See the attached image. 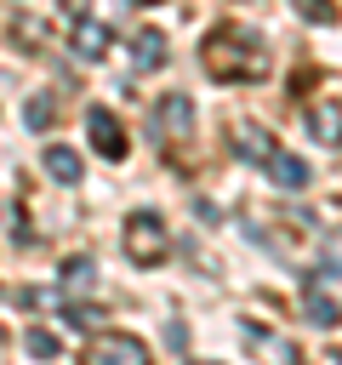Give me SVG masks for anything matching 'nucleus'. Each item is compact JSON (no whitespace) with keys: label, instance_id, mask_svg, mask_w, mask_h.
Instances as JSON below:
<instances>
[{"label":"nucleus","instance_id":"5","mask_svg":"<svg viewBox=\"0 0 342 365\" xmlns=\"http://www.w3.org/2000/svg\"><path fill=\"white\" fill-rule=\"evenodd\" d=\"M86 131H91V148H97L103 160H125V154H131V143H125L120 120H114L103 103H91V108H86Z\"/></svg>","mask_w":342,"mask_h":365},{"label":"nucleus","instance_id":"4","mask_svg":"<svg viewBox=\"0 0 342 365\" xmlns=\"http://www.w3.org/2000/svg\"><path fill=\"white\" fill-rule=\"evenodd\" d=\"M194 131V103L182 97V91H165L160 103H154V137L160 143H177V137H188Z\"/></svg>","mask_w":342,"mask_h":365},{"label":"nucleus","instance_id":"13","mask_svg":"<svg viewBox=\"0 0 342 365\" xmlns=\"http://www.w3.org/2000/svg\"><path fill=\"white\" fill-rule=\"evenodd\" d=\"M302 319L325 331V325H336V319H342V308H336V302H331L319 285H308V291H302Z\"/></svg>","mask_w":342,"mask_h":365},{"label":"nucleus","instance_id":"16","mask_svg":"<svg viewBox=\"0 0 342 365\" xmlns=\"http://www.w3.org/2000/svg\"><path fill=\"white\" fill-rule=\"evenodd\" d=\"M51 114H57V103H51V97H28V108H23L28 131H46V125H51Z\"/></svg>","mask_w":342,"mask_h":365},{"label":"nucleus","instance_id":"9","mask_svg":"<svg viewBox=\"0 0 342 365\" xmlns=\"http://www.w3.org/2000/svg\"><path fill=\"white\" fill-rule=\"evenodd\" d=\"M308 137L325 148H342V108L336 103H314L308 108Z\"/></svg>","mask_w":342,"mask_h":365},{"label":"nucleus","instance_id":"6","mask_svg":"<svg viewBox=\"0 0 342 365\" xmlns=\"http://www.w3.org/2000/svg\"><path fill=\"white\" fill-rule=\"evenodd\" d=\"M40 165H46V177H51V182H63V188H74V182L86 177V160H80L74 148H63V143H46Z\"/></svg>","mask_w":342,"mask_h":365},{"label":"nucleus","instance_id":"18","mask_svg":"<svg viewBox=\"0 0 342 365\" xmlns=\"http://www.w3.org/2000/svg\"><path fill=\"white\" fill-rule=\"evenodd\" d=\"M17 34H23V46H40V34H46V29H40L34 17H17Z\"/></svg>","mask_w":342,"mask_h":365},{"label":"nucleus","instance_id":"15","mask_svg":"<svg viewBox=\"0 0 342 365\" xmlns=\"http://www.w3.org/2000/svg\"><path fill=\"white\" fill-rule=\"evenodd\" d=\"M63 325H68V331H91V325H97V308H91L86 297H68V302H63Z\"/></svg>","mask_w":342,"mask_h":365},{"label":"nucleus","instance_id":"2","mask_svg":"<svg viewBox=\"0 0 342 365\" xmlns=\"http://www.w3.org/2000/svg\"><path fill=\"white\" fill-rule=\"evenodd\" d=\"M120 245H125V257H131L137 268H160V262L171 257V228L160 222V211H131Z\"/></svg>","mask_w":342,"mask_h":365},{"label":"nucleus","instance_id":"8","mask_svg":"<svg viewBox=\"0 0 342 365\" xmlns=\"http://www.w3.org/2000/svg\"><path fill=\"white\" fill-rule=\"evenodd\" d=\"M57 285H63L68 297H91V291H97V257H86V251L68 257V262L57 268Z\"/></svg>","mask_w":342,"mask_h":365},{"label":"nucleus","instance_id":"3","mask_svg":"<svg viewBox=\"0 0 342 365\" xmlns=\"http://www.w3.org/2000/svg\"><path fill=\"white\" fill-rule=\"evenodd\" d=\"M86 359H97V365H142L148 342L137 331H91L86 336Z\"/></svg>","mask_w":342,"mask_h":365},{"label":"nucleus","instance_id":"12","mask_svg":"<svg viewBox=\"0 0 342 365\" xmlns=\"http://www.w3.org/2000/svg\"><path fill=\"white\" fill-rule=\"evenodd\" d=\"M274 148H279V143H274L262 125H239V131H234V154H239V160H268Z\"/></svg>","mask_w":342,"mask_h":365},{"label":"nucleus","instance_id":"11","mask_svg":"<svg viewBox=\"0 0 342 365\" xmlns=\"http://www.w3.org/2000/svg\"><path fill=\"white\" fill-rule=\"evenodd\" d=\"M171 51H165V34L160 29H137V40H131V63L137 68H160Z\"/></svg>","mask_w":342,"mask_h":365},{"label":"nucleus","instance_id":"7","mask_svg":"<svg viewBox=\"0 0 342 365\" xmlns=\"http://www.w3.org/2000/svg\"><path fill=\"white\" fill-rule=\"evenodd\" d=\"M268 177H274V188H285V194H302L308 188V160H296V154H285V148H274L268 160Z\"/></svg>","mask_w":342,"mask_h":365},{"label":"nucleus","instance_id":"10","mask_svg":"<svg viewBox=\"0 0 342 365\" xmlns=\"http://www.w3.org/2000/svg\"><path fill=\"white\" fill-rule=\"evenodd\" d=\"M74 51L97 63V57L108 51V23H103V17H74Z\"/></svg>","mask_w":342,"mask_h":365},{"label":"nucleus","instance_id":"1","mask_svg":"<svg viewBox=\"0 0 342 365\" xmlns=\"http://www.w3.org/2000/svg\"><path fill=\"white\" fill-rule=\"evenodd\" d=\"M200 63L211 80H262L268 74V46L251 34V29H234V23H217L205 40H200Z\"/></svg>","mask_w":342,"mask_h":365},{"label":"nucleus","instance_id":"19","mask_svg":"<svg viewBox=\"0 0 342 365\" xmlns=\"http://www.w3.org/2000/svg\"><path fill=\"white\" fill-rule=\"evenodd\" d=\"M165 342H171V354H188V331H182V325H177V319H171V325H165Z\"/></svg>","mask_w":342,"mask_h":365},{"label":"nucleus","instance_id":"17","mask_svg":"<svg viewBox=\"0 0 342 365\" xmlns=\"http://www.w3.org/2000/svg\"><path fill=\"white\" fill-rule=\"evenodd\" d=\"M296 11H302L308 23H336V6H331V0H296Z\"/></svg>","mask_w":342,"mask_h":365},{"label":"nucleus","instance_id":"14","mask_svg":"<svg viewBox=\"0 0 342 365\" xmlns=\"http://www.w3.org/2000/svg\"><path fill=\"white\" fill-rule=\"evenodd\" d=\"M23 348H28V359H57V354H63V336L46 331V325H28V331H23Z\"/></svg>","mask_w":342,"mask_h":365}]
</instances>
